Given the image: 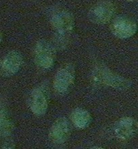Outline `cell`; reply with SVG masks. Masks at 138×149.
I'll return each instance as SVG.
<instances>
[{
	"mask_svg": "<svg viewBox=\"0 0 138 149\" xmlns=\"http://www.w3.org/2000/svg\"><path fill=\"white\" fill-rule=\"evenodd\" d=\"M75 70L71 65L64 66L55 74L53 88L60 94H64L71 90L75 82Z\"/></svg>",
	"mask_w": 138,
	"mask_h": 149,
	"instance_id": "cell-5",
	"label": "cell"
},
{
	"mask_svg": "<svg viewBox=\"0 0 138 149\" xmlns=\"http://www.w3.org/2000/svg\"><path fill=\"white\" fill-rule=\"evenodd\" d=\"M111 31L115 36L121 39H127L136 33V22L126 16H119L113 20L110 26Z\"/></svg>",
	"mask_w": 138,
	"mask_h": 149,
	"instance_id": "cell-6",
	"label": "cell"
},
{
	"mask_svg": "<svg viewBox=\"0 0 138 149\" xmlns=\"http://www.w3.org/2000/svg\"><path fill=\"white\" fill-rule=\"evenodd\" d=\"M50 22L55 32L57 42L64 45L75 26L73 16L66 10H58L53 12Z\"/></svg>",
	"mask_w": 138,
	"mask_h": 149,
	"instance_id": "cell-1",
	"label": "cell"
},
{
	"mask_svg": "<svg viewBox=\"0 0 138 149\" xmlns=\"http://www.w3.org/2000/svg\"><path fill=\"white\" fill-rule=\"evenodd\" d=\"M71 120L73 125L78 129H85L91 123L92 116L85 109L77 108L71 114Z\"/></svg>",
	"mask_w": 138,
	"mask_h": 149,
	"instance_id": "cell-11",
	"label": "cell"
},
{
	"mask_svg": "<svg viewBox=\"0 0 138 149\" xmlns=\"http://www.w3.org/2000/svg\"><path fill=\"white\" fill-rule=\"evenodd\" d=\"M22 62L23 58L19 52H10L2 60L1 74L4 77H10L16 74L21 67Z\"/></svg>",
	"mask_w": 138,
	"mask_h": 149,
	"instance_id": "cell-9",
	"label": "cell"
},
{
	"mask_svg": "<svg viewBox=\"0 0 138 149\" xmlns=\"http://www.w3.org/2000/svg\"><path fill=\"white\" fill-rule=\"evenodd\" d=\"M115 13V6L110 1H100L91 8L88 17L96 24H106L112 20Z\"/></svg>",
	"mask_w": 138,
	"mask_h": 149,
	"instance_id": "cell-4",
	"label": "cell"
},
{
	"mask_svg": "<svg viewBox=\"0 0 138 149\" xmlns=\"http://www.w3.org/2000/svg\"><path fill=\"white\" fill-rule=\"evenodd\" d=\"M71 133V125L65 117H60L53 123L49 130V137L53 143L62 144L69 139Z\"/></svg>",
	"mask_w": 138,
	"mask_h": 149,
	"instance_id": "cell-7",
	"label": "cell"
},
{
	"mask_svg": "<svg viewBox=\"0 0 138 149\" xmlns=\"http://www.w3.org/2000/svg\"><path fill=\"white\" fill-rule=\"evenodd\" d=\"M35 63L38 67L49 69L54 65L55 59V48L49 41L41 39L35 47Z\"/></svg>",
	"mask_w": 138,
	"mask_h": 149,
	"instance_id": "cell-3",
	"label": "cell"
},
{
	"mask_svg": "<svg viewBox=\"0 0 138 149\" xmlns=\"http://www.w3.org/2000/svg\"><path fill=\"white\" fill-rule=\"evenodd\" d=\"M14 123L11 115L6 109L1 111V135L3 137H8L14 130Z\"/></svg>",
	"mask_w": 138,
	"mask_h": 149,
	"instance_id": "cell-12",
	"label": "cell"
},
{
	"mask_svg": "<svg viewBox=\"0 0 138 149\" xmlns=\"http://www.w3.org/2000/svg\"><path fill=\"white\" fill-rule=\"evenodd\" d=\"M28 103L31 110L37 116L45 115L48 108L47 95L44 91L40 88H35L32 91Z\"/></svg>",
	"mask_w": 138,
	"mask_h": 149,
	"instance_id": "cell-10",
	"label": "cell"
},
{
	"mask_svg": "<svg viewBox=\"0 0 138 149\" xmlns=\"http://www.w3.org/2000/svg\"><path fill=\"white\" fill-rule=\"evenodd\" d=\"M94 79L99 84L121 90H125L131 86V83L126 79L114 74L103 66L96 67L94 70Z\"/></svg>",
	"mask_w": 138,
	"mask_h": 149,
	"instance_id": "cell-2",
	"label": "cell"
},
{
	"mask_svg": "<svg viewBox=\"0 0 138 149\" xmlns=\"http://www.w3.org/2000/svg\"><path fill=\"white\" fill-rule=\"evenodd\" d=\"M137 128V122L135 119L130 117H125L116 122L114 126V132L117 138L127 140L135 136Z\"/></svg>",
	"mask_w": 138,
	"mask_h": 149,
	"instance_id": "cell-8",
	"label": "cell"
}]
</instances>
